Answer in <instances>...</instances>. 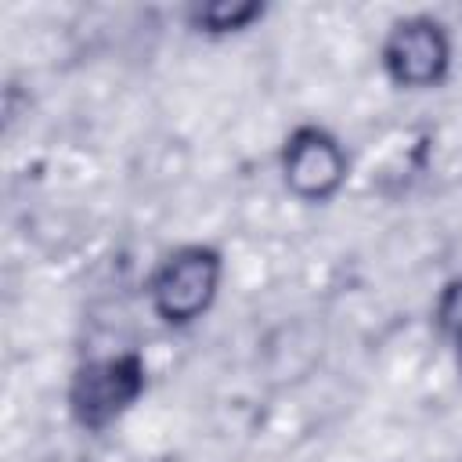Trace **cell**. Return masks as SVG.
Masks as SVG:
<instances>
[{
  "label": "cell",
  "instance_id": "cell-1",
  "mask_svg": "<svg viewBox=\"0 0 462 462\" xmlns=\"http://www.w3.org/2000/svg\"><path fill=\"white\" fill-rule=\"evenodd\" d=\"M144 386H148V368L141 354L126 350V354L94 357L79 365L69 383V415L79 430L101 433L137 404Z\"/></svg>",
  "mask_w": 462,
  "mask_h": 462
},
{
  "label": "cell",
  "instance_id": "cell-4",
  "mask_svg": "<svg viewBox=\"0 0 462 462\" xmlns=\"http://www.w3.org/2000/svg\"><path fill=\"white\" fill-rule=\"evenodd\" d=\"M346 148L325 126H296L282 148V180L300 202H328L346 184Z\"/></svg>",
  "mask_w": 462,
  "mask_h": 462
},
{
  "label": "cell",
  "instance_id": "cell-3",
  "mask_svg": "<svg viewBox=\"0 0 462 462\" xmlns=\"http://www.w3.org/2000/svg\"><path fill=\"white\" fill-rule=\"evenodd\" d=\"M379 61L397 90H433L451 72V40L430 14H411L390 25Z\"/></svg>",
  "mask_w": 462,
  "mask_h": 462
},
{
  "label": "cell",
  "instance_id": "cell-2",
  "mask_svg": "<svg viewBox=\"0 0 462 462\" xmlns=\"http://www.w3.org/2000/svg\"><path fill=\"white\" fill-rule=\"evenodd\" d=\"M220 274H224V260L213 245L173 249L148 278V300L155 318L173 328L199 321L217 300Z\"/></svg>",
  "mask_w": 462,
  "mask_h": 462
},
{
  "label": "cell",
  "instance_id": "cell-6",
  "mask_svg": "<svg viewBox=\"0 0 462 462\" xmlns=\"http://www.w3.org/2000/svg\"><path fill=\"white\" fill-rule=\"evenodd\" d=\"M433 318H437V325H440V332H444L448 339L462 328V278H455V282H448V285H444V292H440V300H437Z\"/></svg>",
  "mask_w": 462,
  "mask_h": 462
},
{
  "label": "cell",
  "instance_id": "cell-5",
  "mask_svg": "<svg viewBox=\"0 0 462 462\" xmlns=\"http://www.w3.org/2000/svg\"><path fill=\"white\" fill-rule=\"evenodd\" d=\"M263 11L267 7L260 0H209L188 11V25L206 36H227V32H242L253 22H260Z\"/></svg>",
  "mask_w": 462,
  "mask_h": 462
},
{
  "label": "cell",
  "instance_id": "cell-7",
  "mask_svg": "<svg viewBox=\"0 0 462 462\" xmlns=\"http://www.w3.org/2000/svg\"><path fill=\"white\" fill-rule=\"evenodd\" d=\"M451 346H455V357H458V368H462V328L451 336Z\"/></svg>",
  "mask_w": 462,
  "mask_h": 462
}]
</instances>
